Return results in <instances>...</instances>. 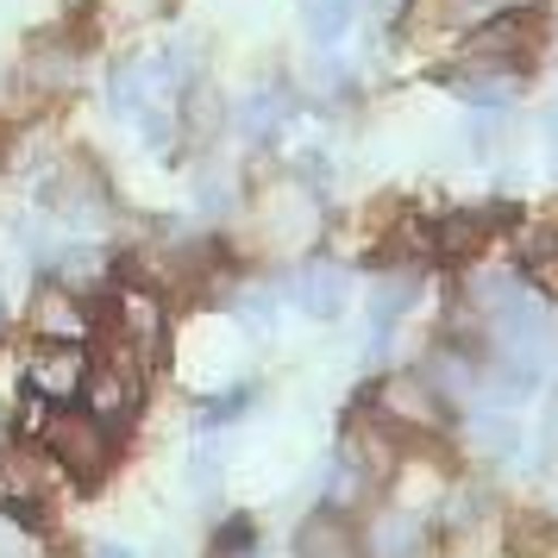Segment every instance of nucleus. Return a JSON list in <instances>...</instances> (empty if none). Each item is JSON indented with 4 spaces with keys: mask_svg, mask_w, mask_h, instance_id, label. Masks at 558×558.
Here are the masks:
<instances>
[{
    "mask_svg": "<svg viewBox=\"0 0 558 558\" xmlns=\"http://www.w3.org/2000/svg\"><path fill=\"white\" fill-rule=\"evenodd\" d=\"M45 446H51V458L63 464V477H82L95 483L107 477V464H113V427H107L101 414L88 408H63V414H45Z\"/></svg>",
    "mask_w": 558,
    "mask_h": 558,
    "instance_id": "nucleus-1",
    "label": "nucleus"
},
{
    "mask_svg": "<svg viewBox=\"0 0 558 558\" xmlns=\"http://www.w3.org/2000/svg\"><path fill=\"white\" fill-rule=\"evenodd\" d=\"M371 421L383 433H439L446 427V396L421 371H389L371 389Z\"/></svg>",
    "mask_w": 558,
    "mask_h": 558,
    "instance_id": "nucleus-2",
    "label": "nucleus"
},
{
    "mask_svg": "<svg viewBox=\"0 0 558 558\" xmlns=\"http://www.w3.org/2000/svg\"><path fill=\"white\" fill-rule=\"evenodd\" d=\"M177 88H189V76L177 70V57H170V51L132 57V63H120V70L107 76V107H113L120 120H138L145 107L177 101Z\"/></svg>",
    "mask_w": 558,
    "mask_h": 558,
    "instance_id": "nucleus-3",
    "label": "nucleus"
},
{
    "mask_svg": "<svg viewBox=\"0 0 558 558\" xmlns=\"http://www.w3.org/2000/svg\"><path fill=\"white\" fill-rule=\"evenodd\" d=\"M38 195H45V214L63 220V227H76V232L107 227V182H101V170H88V163H63Z\"/></svg>",
    "mask_w": 558,
    "mask_h": 558,
    "instance_id": "nucleus-4",
    "label": "nucleus"
},
{
    "mask_svg": "<svg viewBox=\"0 0 558 558\" xmlns=\"http://www.w3.org/2000/svg\"><path fill=\"white\" fill-rule=\"evenodd\" d=\"M138 345H126L120 339V352H113V364H101V371H88V408L101 414L107 427H126L132 414H138V389H145V364H138Z\"/></svg>",
    "mask_w": 558,
    "mask_h": 558,
    "instance_id": "nucleus-5",
    "label": "nucleus"
},
{
    "mask_svg": "<svg viewBox=\"0 0 558 558\" xmlns=\"http://www.w3.org/2000/svg\"><path fill=\"white\" fill-rule=\"evenodd\" d=\"M82 383H88V352H82L76 339H38L26 357V389L32 396H45V402H76Z\"/></svg>",
    "mask_w": 558,
    "mask_h": 558,
    "instance_id": "nucleus-6",
    "label": "nucleus"
},
{
    "mask_svg": "<svg viewBox=\"0 0 558 558\" xmlns=\"http://www.w3.org/2000/svg\"><path fill=\"white\" fill-rule=\"evenodd\" d=\"M289 302L314 314V320H339L345 302H352V277L327 264V257H314V264H295V277H289Z\"/></svg>",
    "mask_w": 558,
    "mask_h": 558,
    "instance_id": "nucleus-7",
    "label": "nucleus"
},
{
    "mask_svg": "<svg viewBox=\"0 0 558 558\" xmlns=\"http://www.w3.org/2000/svg\"><path fill=\"white\" fill-rule=\"evenodd\" d=\"M163 295H151L145 282H126L120 295H113V332L126 339V345H138V352L151 357L157 345H163Z\"/></svg>",
    "mask_w": 558,
    "mask_h": 558,
    "instance_id": "nucleus-8",
    "label": "nucleus"
},
{
    "mask_svg": "<svg viewBox=\"0 0 558 558\" xmlns=\"http://www.w3.org/2000/svg\"><path fill=\"white\" fill-rule=\"evenodd\" d=\"M357 553H371V558H421L427 553V521L408 514V508H383V514H371V527L357 533Z\"/></svg>",
    "mask_w": 558,
    "mask_h": 558,
    "instance_id": "nucleus-9",
    "label": "nucleus"
},
{
    "mask_svg": "<svg viewBox=\"0 0 558 558\" xmlns=\"http://www.w3.org/2000/svg\"><path fill=\"white\" fill-rule=\"evenodd\" d=\"M32 327H38V339H88V314H82V295L76 289H63V282H51V289H38V302H32Z\"/></svg>",
    "mask_w": 558,
    "mask_h": 558,
    "instance_id": "nucleus-10",
    "label": "nucleus"
},
{
    "mask_svg": "<svg viewBox=\"0 0 558 558\" xmlns=\"http://www.w3.org/2000/svg\"><path fill=\"white\" fill-rule=\"evenodd\" d=\"M295 558H357V533L339 508H320L307 514L302 533H295Z\"/></svg>",
    "mask_w": 558,
    "mask_h": 558,
    "instance_id": "nucleus-11",
    "label": "nucleus"
},
{
    "mask_svg": "<svg viewBox=\"0 0 558 558\" xmlns=\"http://www.w3.org/2000/svg\"><path fill=\"white\" fill-rule=\"evenodd\" d=\"M289 95L282 88H252L245 101H239V132H245V145H277L282 132H289Z\"/></svg>",
    "mask_w": 558,
    "mask_h": 558,
    "instance_id": "nucleus-12",
    "label": "nucleus"
},
{
    "mask_svg": "<svg viewBox=\"0 0 558 558\" xmlns=\"http://www.w3.org/2000/svg\"><path fill=\"white\" fill-rule=\"evenodd\" d=\"M7 483H13V496L38 502V496H51L57 483H63V464H57L51 446L38 439V446H20V452H13V464H7Z\"/></svg>",
    "mask_w": 558,
    "mask_h": 558,
    "instance_id": "nucleus-13",
    "label": "nucleus"
},
{
    "mask_svg": "<svg viewBox=\"0 0 558 558\" xmlns=\"http://www.w3.org/2000/svg\"><path fill=\"white\" fill-rule=\"evenodd\" d=\"M414 295H421V277H414V270H389V277L371 289V332H377V345L389 339V327L402 320V307L414 302Z\"/></svg>",
    "mask_w": 558,
    "mask_h": 558,
    "instance_id": "nucleus-14",
    "label": "nucleus"
},
{
    "mask_svg": "<svg viewBox=\"0 0 558 558\" xmlns=\"http://www.w3.org/2000/svg\"><path fill=\"white\" fill-rule=\"evenodd\" d=\"M45 264H51V282L76 289V295H82V289H101V282H107V257L95 252V245H57Z\"/></svg>",
    "mask_w": 558,
    "mask_h": 558,
    "instance_id": "nucleus-15",
    "label": "nucleus"
},
{
    "mask_svg": "<svg viewBox=\"0 0 558 558\" xmlns=\"http://www.w3.org/2000/svg\"><path fill=\"white\" fill-rule=\"evenodd\" d=\"M452 88L464 95L471 107H508L521 95V76L514 70H489V63H471L464 76H452Z\"/></svg>",
    "mask_w": 558,
    "mask_h": 558,
    "instance_id": "nucleus-16",
    "label": "nucleus"
},
{
    "mask_svg": "<svg viewBox=\"0 0 558 558\" xmlns=\"http://www.w3.org/2000/svg\"><path fill=\"white\" fill-rule=\"evenodd\" d=\"M527 51V38H521V26H508V20H483V32H471V51H464V63H489V70H514V57Z\"/></svg>",
    "mask_w": 558,
    "mask_h": 558,
    "instance_id": "nucleus-17",
    "label": "nucleus"
},
{
    "mask_svg": "<svg viewBox=\"0 0 558 558\" xmlns=\"http://www.w3.org/2000/svg\"><path fill=\"white\" fill-rule=\"evenodd\" d=\"M76 82V51L70 45H38L26 57V88L32 95H63Z\"/></svg>",
    "mask_w": 558,
    "mask_h": 558,
    "instance_id": "nucleus-18",
    "label": "nucleus"
},
{
    "mask_svg": "<svg viewBox=\"0 0 558 558\" xmlns=\"http://www.w3.org/2000/svg\"><path fill=\"white\" fill-rule=\"evenodd\" d=\"M427 383L439 389V396H458V402H471V396H483V371H477V364H471L464 352H433Z\"/></svg>",
    "mask_w": 558,
    "mask_h": 558,
    "instance_id": "nucleus-19",
    "label": "nucleus"
},
{
    "mask_svg": "<svg viewBox=\"0 0 558 558\" xmlns=\"http://www.w3.org/2000/svg\"><path fill=\"white\" fill-rule=\"evenodd\" d=\"M483 232H489V214H446L433 245H439V257H471L483 245Z\"/></svg>",
    "mask_w": 558,
    "mask_h": 558,
    "instance_id": "nucleus-20",
    "label": "nucleus"
},
{
    "mask_svg": "<svg viewBox=\"0 0 558 558\" xmlns=\"http://www.w3.org/2000/svg\"><path fill=\"white\" fill-rule=\"evenodd\" d=\"M232 207H239V182H232L227 170L202 163V177H195V214H202V220H227Z\"/></svg>",
    "mask_w": 558,
    "mask_h": 558,
    "instance_id": "nucleus-21",
    "label": "nucleus"
},
{
    "mask_svg": "<svg viewBox=\"0 0 558 558\" xmlns=\"http://www.w3.org/2000/svg\"><path fill=\"white\" fill-rule=\"evenodd\" d=\"M521 270H527L539 289H558V227L527 232V245H521Z\"/></svg>",
    "mask_w": 558,
    "mask_h": 558,
    "instance_id": "nucleus-22",
    "label": "nucleus"
},
{
    "mask_svg": "<svg viewBox=\"0 0 558 558\" xmlns=\"http://www.w3.org/2000/svg\"><path fill=\"white\" fill-rule=\"evenodd\" d=\"M352 13H357V0H302V26H307V38H320V45H332L339 32L352 26Z\"/></svg>",
    "mask_w": 558,
    "mask_h": 558,
    "instance_id": "nucleus-23",
    "label": "nucleus"
},
{
    "mask_svg": "<svg viewBox=\"0 0 558 558\" xmlns=\"http://www.w3.org/2000/svg\"><path fill=\"white\" fill-rule=\"evenodd\" d=\"M232 314L245 320V332H277V289L270 282H252V289H239V302H232Z\"/></svg>",
    "mask_w": 558,
    "mask_h": 558,
    "instance_id": "nucleus-24",
    "label": "nucleus"
},
{
    "mask_svg": "<svg viewBox=\"0 0 558 558\" xmlns=\"http://www.w3.org/2000/svg\"><path fill=\"white\" fill-rule=\"evenodd\" d=\"M239 408H252V389H232V396H214V402H202V414H195V421L214 433V427H227V421H239Z\"/></svg>",
    "mask_w": 558,
    "mask_h": 558,
    "instance_id": "nucleus-25",
    "label": "nucleus"
},
{
    "mask_svg": "<svg viewBox=\"0 0 558 558\" xmlns=\"http://www.w3.org/2000/svg\"><path fill=\"white\" fill-rule=\"evenodd\" d=\"M508 0H446V13L452 20H471V26H483V20H496Z\"/></svg>",
    "mask_w": 558,
    "mask_h": 558,
    "instance_id": "nucleus-26",
    "label": "nucleus"
},
{
    "mask_svg": "<svg viewBox=\"0 0 558 558\" xmlns=\"http://www.w3.org/2000/svg\"><path fill=\"white\" fill-rule=\"evenodd\" d=\"M214 558H252V527H245V521H232V527L214 539Z\"/></svg>",
    "mask_w": 558,
    "mask_h": 558,
    "instance_id": "nucleus-27",
    "label": "nucleus"
},
{
    "mask_svg": "<svg viewBox=\"0 0 558 558\" xmlns=\"http://www.w3.org/2000/svg\"><path fill=\"white\" fill-rule=\"evenodd\" d=\"M214 477H220V458H214V446H195V458H189V483H195V489H214Z\"/></svg>",
    "mask_w": 558,
    "mask_h": 558,
    "instance_id": "nucleus-28",
    "label": "nucleus"
},
{
    "mask_svg": "<svg viewBox=\"0 0 558 558\" xmlns=\"http://www.w3.org/2000/svg\"><path fill=\"white\" fill-rule=\"evenodd\" d=\"M0 558H26V533L13 514H0Z\"/></svg>",
    "mask_w": 558,
    "mask_h": 558,
    "instance_id": "nucleus-29",
    "label": "nucleus"
},
{
    "mask_svg": "<svg viewBox=\"0 0 558 558\" xmlns=\"http://www.w3.org/2000/svg\"><path fill=\"white\" fill-rule=\"evenodd\" d=\"M13 151V126H7V113H0V157Z\"/></svg>",
    "mask_w": 558,
    "mask_h": 558,
    "instance_id": "nucleus-30",
    "label": "nucleus"
},
{
    "mask_svg": "<svg viewBox=\"0 0 558 558\" xmlns=\"http://www.w3.org/2000/svg\"><path fill=\"white\" fill-rule=\"evenodd\" d=\"M95 558H132V553H126V546H101Z\"/></svg>",
    "mask_w": 558,
    "mask_h": 558,
    "instance_id": "nucleus-31",
    "label": "nucleus"
},
{
    "mask_svg": "<svg viewBox=\"0 0 558 558\" xmlns=\"http://www.w3.org/2000/svg\"><path fill=\"white\" fill-rule=\"evenodd\" d=\"M0 332H7V295H0Z\"/></svg>",
    "mask_w": 558,
    "mask_h": 558,
    "instance_id": "nucleus-32",
    "label": "nucleus"
},
{
    "mask_svg": "<svg viewBox=\"0 0 558 558\" xmlns=\"http://www.w3.org/2000/svg\"><path fill=\"white\" fill-rule=\"evenodd\" d=\"M553 145H558V113H553Z\"/></svg>",
    "mask_w": 558,
    "mask_h": 558,
    "instance_id": "nucleus-33",
    "label": "nucleus"
},
{
    "mask_svg": "<svg viewBox=\"0 0 558 558\" xmlns=\"http://www.w3.org/2000/svg\"><path fill=\"white\" fill-rule=\"evenodd\" d=\"M371 7H396V0H371Z\"/></svg>",
    "mask_w": 558,
    "mask_h": 558,
    "instance_id": "nucleus-34",
    "label": "nucleus"
}]
</instances>
